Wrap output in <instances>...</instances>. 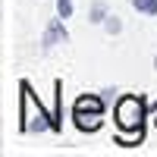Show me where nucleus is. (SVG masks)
Segmentation results:
<instances>
[{
  "label": "nucleus",
  "mask_w": 157,
  "mask_h": 157,
  "mask_svg": "<svg viewBox=\"0 0 157 157\" xmlns=\"http://www.w3.org/2000/svg\"><path fill=\"white\" fill-rule=\"evenodd\" d=\"M72 110H91V113H104V101H101L98 94H82V98H75Z\"/></svg>",
  "instance_id": "423d86ee"
},
{
  "label": "nucleus",
  "mask_w": 157,
  "mask_h": 157,
  "mask_svg": "<svg viewBox=\"0 0 157 157\" xmlns=\"http://www.w3.org/2000/svg\"><path fill=\"white\" fill-rule=\"evenodd\" d=\"M57 16L60 19H72V0H57Z\"/></svg>",
  "instance_id": "1a4fd4ad"
},
{
  "label": "nucleus",
  "mask_w": 157,
  "mask_h": 157,
  "mask_svg": "<svg viewBox=\"0 0 157 157\" xmlns=\"http://www.w3.org/2000/svg\"><path fill=\"white\" fill-rule=\"evenodd\" d=\"M116 129H141V123H145V101H141L138 94H123L120 101H116Z\"/></svg>",
  "instance_id": "f03ea898"
},
{
  "label": "nucleus",
  "mask_w": 157,
  "mask_h": 157,
  "mask_svg": "<svg viewBox=\"0 0 157 157\" xmlns=\"http://www.w3.org/2000/svg\"><path fill=\"white\" fill-rule=\"evenodd\" d=\"M19 91H22V107H19V129L22 132H44V129H50V123H54V113L44 110V104L38 101V94L32 91V85L19 82Z\"/></svg>",
  "instance_id": "f257e3e1"
},
{
  "label": "nucleus",
  "mask_w": 157,
  "mask_h": 157,
  "mask_svg": "<svg viewBox=\"0 0 157 157\" xmlns=\"http://www.w3.org/2000/svg\"><path fill=\"white\" fill-rule=\"evenodd\" d=\"M132 3V10L145 13V16H157V0H129Z\"/></svg>",
  "instance_id": "6e6552de"
},
{
  "label": "nucleus",
  "mask_w": 157,
  "mask_h": 157,
  "mask_svg": "<svg viewBox=\"0 0 157 157\" xmlns=\"http://www.w3.org/2000/svg\"><path fill=\"white\" fill-rule=\"evenodd\" d=\"M104 29H107L110 35H120V32H123V22H120V16H107V19H104Z\"/></svg>",
  "instance_id": "9d476101"
},
{
  "label": "nucleus",
  "mask_w": 157,
  "mask_h": 157,
  "mask_svg": "<svg viewBox=\"0 0 157 157\" xmlns=\"http://www.w3.org/2000/svg\"><path fill=\"white\" fill-rule=\"evenodd\" d=\"M104 19H107V6L94 3V6H91V22H104Z\"/></svg>",
  "instance_id": "9b49d317"
},
{
  "label": "nucleus",
  "mask_w": 157,
  "mask_h": 157,
  "mask_svg": "<svg viewBox=\"0 0 157 157\" xmlns=\"http://www.w3.org/2000/svg\"><path fill=\"white\" fill-rule=\"evenodd\" d=\"M66 41H69V32H66V25H63V19H60V16L50 19L47 29H44V38H41V47L50 50L54 44H66Z\"/></svg>",
  "instance_id": "7ed1b4c3"
},
{
  "label": "nucleus",
  "mask_w": 157,
  "mask_h": 157,
  "mask_svg": "<svg viewBox=\"0 0 157 157\" xmlns=\"http://www.w3.org/2000/svg\"><path fill=\"white\" fill-rule=\"evenodd\" d=\"M154 123H157V116H154Z\"/></svg>",
  "instance_id": "f8f14e48"
},
{
  "label": "nucleus",
  "mask_w": 157,
  "mask_h": 157,
  "mask_svg": "<svg viewBox=\"0 0 157 157\" xmlns=\"http://www.w3.org/2000/svg\"><path fill=\"white\" fill-rule=\"evenodd\" d=\"M101 120H104V113L72 110V123H75V129H82V132H98V129H101Z\"/></svg>",
  "instance_id": "20e7f679"
},
{
  "label": "nucleus",
  "mask_w": 157,
  "mask_h": 157,
  "mask_svg": "<svg viewBox=\"0 0 157 157\" xmlns=\"http://www.w3.org/2000/svg\"><path fill=\"white\" fill-rule=\"evenodd\" d=\"M145 138V132H141V129H120V132H116V141H120L123 148H132V145H138V141Z\"/></svg>",
  "instance_id": "0eeeda50"
},
{
  "label": "nucleus",
  "mask_w": 157,
  "mask_h": 157,
  "mask_svg": "<svg viewBox=\"0 0 157 157\" xmlns=\"http://www.w3.org/2000/svg\"><path fill=\"white\" fill-rule=\"evenodd\" d=\"M50 129H54V132L63 129V82L60 78L54 82V123H50Z\"/></svg>",
  "instance_id": "39448f33"
}]
</instances>
